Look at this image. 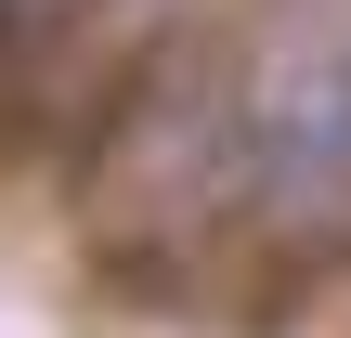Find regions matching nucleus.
<instances>
[{"label":"nucleus","mask_w":351,"mask_h":338,"mask_svg":"<svg viewBox=\"0 0 351 338\" xmlns=\"http://www.w3.org/2000/svg\"><path fill=\"white\" fill-rule=\"evenodd\" d=\"M234 182L261 208H351V0H313L234 78Z\"/></svg>","instance_id":"f257e3e1"}]
</instances>
